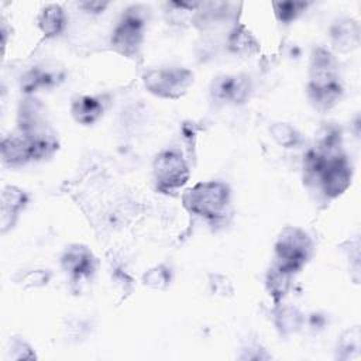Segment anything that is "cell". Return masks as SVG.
Masks as SVG:
<instances>
[{"mask_svg":"<svg viewBox=\"0 0 361 361\" xmlns=\"http://www.w3.org/2000/svg\"><path fill=\"white\" fill-rule=\"evenodd\" d=\"M85 11L89 13H100L107 7L106 1H83L79 4Z\"/></svg>","mask_w":361,"mask_h":361,"instance_id":"24","label":"cell"},{"mask_svg":"<svg viewBox=\"0 0 361 361\" xmlns=\"http://www.w3.org/2000/svg\"><path fill=\"white\" fill-rule=\"evenodd\" d=\"M103 103L99 97L78 96L73 99L71 111L73 118L80 124H93L103 114Z\"/></svg>","mask_w":361,"mask_h":361,"instance_id":"12","label":"cell"},{"mask_svg":"<svg viewBox=\"0 0 361 361\" xmlns=\"http://www.w3.org/2000/svg\"><path fill=\"white\" fill-rule=\"evenodd\" d=\"M271 135L285 148H292L299 142V133L288 123H275L271 127Z\"/></svg>","mask_w":361,"mask_h":361,"instance_id":"16","label":"cell"},{"mask_svg":"<svg viewBox=\"0 0 361 361\" xmlns=\"http://www.w3.org/2000/svg\"><path fill=\"white\" fill-rule=\"evenodd\" d=\"M154 176L158 189L168 192L183 186L189 179V166L180 152L165 149L154 159Z\"/></svg>","mask_w":361,"mask_h":361,"instance_id":"6","label":"cell"},{"mask_svg":"<svg viewBox=\"0 0 361 361\" xmlns=\"http://www.w3.org/2000/svg\"><path fill=\"white\" fill-rule=\"evenodd\" d=\"M309 97L322 110L333 107L343 92L336 58L324 48H314L310 59Z\"/></svg>","mask_w":361,"mask_h":361,"instance_id":"1","label":"cell"},{"mask_svg":"<svg viewBox=\"0 0 361 361\" xmlns=\"http://www.w3.org/2000/svg\"><path fill=\"white\" fill-rule=\"evenodd\" d=\"M59 78L62 76L58 75V72L55 71L45 68H34L25 75L23 80V87L25 92H32L38 87H48L55 85Z\"/></svg>","mask_w":361,"mask_h":361,"instance_id":"14","label":"cell"},{"mask_svg":"<svg viewBox=\"0 0 361 361\" xmlns=\"http://www.w3.org/2000/svg\"><path fill=\"white\" fill-rule=\"evenodd\" d=\"M28 197L24 190L16 186H6L1 192V231L11 227L18 213L25 207Z\"/></svg>","mask_w":361,"mask_h":361,"instance_id":"10","label":"cell"},{"mask_svg":"<svg viewBox=\"0 0 361 361\" xmlns=\"http://www.w3.org/2000/svg\"><path fill=\"white\" fill-rule=\"evenodd\" d=\"M289 278H290V275H288L285 272H281L274 267L269 269L268 278H267V285H268V289H269V292H271V295H272V298L276 303L281 300V298L288 290Z\"/></svg>","mask_w":361,"mask_h":361,"instance_id":"17","label":"cell"},{"mask_svg":"<svg viewBox=\"0 0 361 361\" xmlns=\"http://www.w3.org/2000/svg\"><path fill=\"white\" fill-rule=\"evenodd\" d=\"M331 42L340 52H350L360 45V27L354 20L336 23L330 31Z\"/></svg>","mask_w":361,"mask_h":361,"instance_id":"11","label":"cell"},{"mask_svg":"<svg viewBox=\"0 0 361 361\" xmlns=\"http://www.w3.org/2000/svg\"><path fill=\"white\" fill-rule=\"evenodd\" d=\"M1 159L8 166L24 165L34 158V149L30 140L21 133L8 135L1 141Z\"/></svg>","mask_w":361,"mask_h":361,"instance_id":"9","label":"cell"},{"mask_svg":"<svg viewBox=\"0 0 361 361\" xmlns=\"http://www.w3.org/2000/svg\"><path fill=\"white\" fill-rule=\"evenodd\" d=\"M142 282L152 289H165L171 282V271L165 265H157L144 274Z\"/></svg>","mask_w":361,"mask_h":361,"instance_id":"19","label":"cell"},{"mask_svg":"<svg viewBox=\"0 0 361 361\" xmlns=\"http://www.w3.org/2000/svg\"><path fill=\"white\" fill-rule=\"evenodd\" d=\"M230 48L234 51V52H254L257 51V42L254 39V37L244 28V27H240L237 28L231 37H230Z\"/></svg>","mask_w":361,"mask_h":361,"instance_id":"20","label":"cell"},{"mask_svg":"<svg viewBox=\"0 0 361 361\" xmlns=\"http://www.w3.org/2000/svg\"><path fill=\"white\" fill-rule=\"evenodd\" d=\"M61 264L75 282L90 278L94 271V257L92 251L82 244L69 245L61 258Z\"/></svg>","mask_w":361,"mask_h":361,"instance_id":"8","label":"cell"},{"mask_svg":"<svg viewBox=\"0 0 361 361\" xmlns=\"http://www.w3.org/2000/svg\"><path fill=\"white\" fill-rule=\"evenodd\" d=\"M338 357L343 360L358 358L360 355V329L355 326L347 330L338 343Z\"/></svg>","mask_w":361,"mask_h":361,"instance_id":"15","label":"cell"},{"mask_svg":"<svg viewBox=\"0 0 361 361\" xmlns=\"http://www.w3.org/2000/svg\"><path fill=\"white\" fill-rule=\"evenodd\" d=\"M65 13L58 4L45 6L38 17V27L44 32L45 37L58 35L65 27Z\"/></svg>","mask_w":361,"mask_h":361,"instance_id":"13","label":"cell"},{"mask_svg":"<svg viewBox=\"0 0 361 361\" xmlns=\"http://www.w3.org/2000/svg\"><path fill=\"white\" fill-rule=\"evenodd\" d=\"M49 278V274L47 271H42V269H38V271H34V272H30L25 278V282H28L31 286H41L44 283H47Z\"/></svg>","mask_w":361,"mask_h":361,"instance_id":"23","label":"cell"},{"mask_svg":"<svg viewBox=\"0 0 361 361\" xmlns=\"http://www.w3.org/2000/svg\"><path fill=\"white\" fill-rule=\"evenodd\" d=\"M275 16L281 23H290L293 21L307 6L303 1H275L272 3Z\"/></svg>","mask_w":361,"mask_h":361,"instance_id":"18","label":"cell"},{"mask_svg":"<svg viewBox=\"0 0 361 361\" xmlns=\"http://www.w3.org/2000/svg\"><path fill=\"white\" fill-rule=\"evenodd\" d=\"M210 286H212V290L219 293V295H231L233 293V286H231V282L223 276V275H219V274H212L210 275Z\"/></svg>","mask_w":361,"mask_h":361,"instance_id":"22","label":"cell"},{"mask_svg":"<svg viewBox=\"0 0 361 361\" xmlns=\"http://www.w3.org/2000/svg\"><path fill=\"white\" fill-rule=\"evenodd\" d=\"M182 202L188 212L207 220H219L230 203V189L217 180L200 182L183 193Z\"/></svg>","mask_w":361,"mask_h":361,"instance_id":"2","label":"cell"},{"mask_svg":"<svg viewBox=\"0 0 361 361\" xmlns=\"http://www.w3.org/2000/svg\"><path fill=\"white\" fill-rule=\"evenodd\" d=\"M144 11L138 6L126 10L111 35V45L126 56H135L144 37Z\"/></svg>","mask_w":361,"mask_h":361,"instance_id":"5","label":"cell"},{"mask_svg":"<svg viewBox=\"0 0 361 361\" xmlns=\"http://www.w3.org/2000/svg\"><path fill=\"white\" fill-rule=\"evenodd\" d=\"M310 237L298 227H285L275 243V265L281 272L292 275L300 271L312 255Z\"/></svg>","mask_w":361,"mask_h":361,"instance_id":"3","label":"cell"},{"mask_svg":"<svg viewBox=\"0 0 361 361\" xmlns=\"http://www.w3.org/2000/svg\"><path fill=\"white\" fill-rule=\"evenodd\" d=\"M251 90L250 79L244 75L219 76L212 83V94L217 100H226L234 104L244 103Z\"/></svg>","mask_w":361,"mask_h":361,"instance_id":"7","label":"cell"},{"mask_svg":"<svg viewBox=\"0 0 361 361\" xmlns=\"http://www.w3.org/2000/svg\"><path fill=\"white\" fill-rule=\"evenodd\" d=\"M142 80L152 94L164 99H179L193 83V73L186 68H159L148 71Z\"/></svg>","mask_w":361,"mask_h":361,"instance_id":"4","label":"cell"},{"mask_svg":"<svg viewBox=\"0 0 361 361\" xmlns=\"http://www.w3.org/2000/svg\"><path fill=\"white\" fill-rule=\"evenodd\" d=\"M302 324V316L296 309L292 307H285L281 309L278 313V327L288 333L296 330Z\"/></svg>","mask_w":361,"mask_h":361,"instance_id":"21","label":"cell"}]
</instances>
